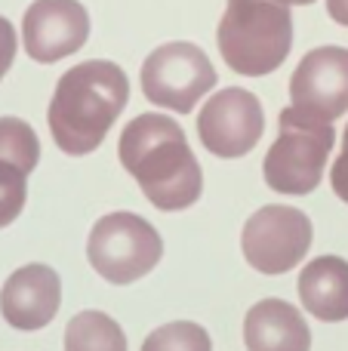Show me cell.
I'll return each mask as SVG.
<instances>
[{
  "label": "cell",
  "mask_w": 348,
  "mask_h": 351,
  "mask_svg": "<svg viewBox=\"0 0 348 351\" xmlns=\"http://www.w3.org/2000/svg\"><path fill=\"white\" fill-rule=\"evenodd\" d=\"M327 12L336 25H345L348 28V0H327Z\"/></svg>",
  "instance_id": "20"
},
{
  "label": "cell",
  "mask_w": 348,
  "mask_h": 351,
  "mask_svg": "<svg viewBox=\"0 0 348 351\" xmlns=\"http://www.w3.org/2000/svg\"><path fill=\"white\" fill-rule=\"evenodd\" d=\"M65 351H129L127 333L105 311H80L65 327Z\"/></svg>",
  "instance_id": "14"
},
{
  "label": "cell",
  "mask_w": 348,
  "mask_h": 351,
  "mask_svg": "<svg viewBox=\"0 0 348 351\" xmlns=\"http://www.w3.org/2000/svg\"><path fill=\"white\" fill-rule=\"evenodd\" d=\"M265 133V111L259 96L240 86L219 90L197 117V136L210 154L234 160L250 154Z\"/></svg>",
  "instance_id": "8"
},
{
  "label": "cell",
  "mask_w": 348,
  "mask_h": 351,
  "mask_svg": "<svg viewBox=\"0 0 348 351\" xmlns=\"http://www.w3.org/2000/svg\"><path fill=\"white\" fill-rule=\"evenodd\" d=\"M216 43L225 65L244 77L277 71L293 47L290 0H228Z\"/></svg>",
  "instance_id": "3"
},
{
  "label": "cell",
  "mask_w": 348,
  "mask_h": 351,
  "mask_svg": "<svg viewBox=\"0 0 348 351\" xmlns=\"http://www.w3.org/2000/svg\"><path fill=\"white\" fill-rule=\"evenodd\" d=\"M290 3H296V6H308V3H314V0H290Z\"/></svg>",
  "instance_id": "21"
},
{
  "label": "cell",
  "mask_w": 348,
  "mask_h": 351,
  "mask_svg": "<svg viewBox=\"0 0 348 351\" xmlns=\"http://www.w3.org/2000/svg\"><path fill=\"white\" fill-rule=\"evenodd\" d=\"M302 308L324 324L348 321V259L318 256L299 271Z\"/></svg>",
  "instance_id": "13"
},
{
  "label": "cell",
  "mask_w": 348,
  "mask_h": 351,
  "mask_svg": "<svg viewBox=\"0 0 348 351\" xmlns=\"http://www.w3.org/2000/svg\"><path fill=\"white\" fill-rule=\"evenodd\" d=\"M164 256L158 228L136 213H108L90 231L86 259L102 280L127 287L154 271Z\"/></svg>",
  "instance_id": "5"
},
{
  "label": "cell",
  "mask_w": 348,
  "mask_h": 351,
  "mask_svg": "<svg viewBox=\"0 0 348 351\" xmlns=\"http://www.w3.org/2000/svg\"><path fill=\"white\" fill-rule=\"evenodd\" d=\"M117 158L158 210L179 213L201 200V164L185 139V130L173 117L154 111L133 117L121 133Z\"/></svg>",
  "instance_id": "1"
},
{
  "label": "cell",
  "mask_w": 348,
  "mask_h": 351,
  "mask_svg": "<svg viewBox=\"0 0 348 351\" xmlns=\"http://www.w3.org/2000/svg\"><path fill=\"white\" fill-rule=\"evenodd\" d=\"M330 185H333V191H336V197L343 200V204H348V127L343 133V152H339V158L333 160Z\"/></svg>",
  "instance_id": "18"
},
{
  "label": "cell",
  "mask_w": 348,
  "mask_h": 351,
  "mask_svg": "<svg viewBox=\"0 0 348 351\" xmlns=\"http://www.w3.org/2000/svg\"><path fill=\"white\" fill-rule=\"evenodd\" d=\"M142 93L151 105L176 114H191L195 105L216 86V68L201 47L173 40L142 62Z\"/></svg>",
  "instance_id": "6"
},
{
  "label": "cell",
  "mask_w": 348,
  "mask_h": 351,
  "mask_svg": "<svg viewBox=\"0 0 348 351\" xmlns=\"http://www.w3.org/2000/svg\"><path fill=\"white\" fill-rule=\"evenodd\" d=\"M0 160L31 173L40 160V142L22 117H0Z\"/></svg>",
  "instance_id": "15"
},
{
  "label": "cell",
  "mask_w": 348,
  "mask_h": 351,
  "mask_svg": "<svg viewBox=\"0 0 348 351\" xmlns=\"http://www.w3.org/2000/svg\"><path fill=\"white\" fill-rule=\"evenodd\" d=\"M277 123H281V136L269 148L262 164L265 185L290 197L312 194L324 179V167L336 145V130L333 123L308 121L293 108H284Z\"/></svg>",
  "instance_id": "4"
},
{
  "label": "cell",
  "mask_w": 348,
  "mask_h": 351,
  "mask_svg": "<svg viewBox=\"0 0 348 351\" xmlns=\"http://www.w3.org/2000/svg\"><path fill=\"white\" fill-rule=\"evenodd\" d=\"M312 237V219L302 210L269 204L247 219L240 231V250L259 274H287L306 259Z\"/></svg>",
  "instance_id": "7"
},
{
  "label": "cell",
  "mask_w": 348,
  "mask_h": 351,
  "mask_svg": "<svg viewBox=\"0 0 348 351\" xmlns=\"http://www.w3.org/2000/svg\"><path fill=\"white\" fill-rule=\"evenodd\" d=\"M290 108L308 121L333 123L348 111V49L318 47L290 77Z\"/></svg>",
  "instance_id": "9"
},
{
  "label": "cell",
  "mask_w": 348,
  "mask_h": 351,
  "mask_svg": "<svg viewBox=\"0 0 348 351\" xmlns=\"http://www.w3.org/2000/svg\"><path fill=\"white\" fill-rule=\"evenodd\" d=\"M28 173L16 164H6L0 160V228L12 225L25 210V200H28V185H25Z\"/></svg>",
  "instance_id": "17"
},
{
  "label": "cell",
  "mask_w": 348,
  "mask_h": 351,
  "mask_svg": "<svg viewBox=\"0 0 348 351\" xmlns=\"http://www.w3.org/2000/svg\"><path fill=\"white\" fill-rule=\"evenodd\" d=\"M90 37V12L80 0H34L22 16L25 53L40 65L74 56Z\"/></svg>",
  "instance_id": "10"
},
{
  "label": "cell",
  "mask_w": 348,
  "mask_h": 351,
  "mask_svg": "<svg viewBox=\"0 0 348 351\" xmlns=\"http://www.w3.org/2000/svg\"><path fill=\"white\" fill-rule=\"evenodd\" d=\"M62 305V280L49 265L31 262L6 278L0 290V315L12 330L34 333L53 324Z\"/></svg>",
  "instance_id": "11"
},
{
  "label": "cell",
  "mask_w": 348,
  "mask_h": 351,
  "mask_svg": "<svg viewBox=\"0 0 348 351\" xmlns=\"http://www.w3.org/2000/svg\"><path fill=\"white\" fill-rule=\"evenodd\" d=\"M142 351H213L210 333L195 321H173L145 336Z\"/></svg>",
  "instance_id": "16"
},
{
  "label": "cell",
  "mask_w": 348,
  "mask_h": 351,
  "mask_svg": "<svg viewBox=\"0 0 348 351\" xmlns=\"http://www.w3.org/2000/svg\"><path fill=\"white\" fill-rule=\"evenodd\" d=\"M16 49H18L16 28H12L10 19L0 16V80H3V77H6V71L12 68V59H16Z\"/></svg>",
  "instance_id": "19"
},
{
  "label": "cell",
  "mask_w": 348,
  "mask_h": 351,
  "mask_svg": "<svg viewBox=\"0 0 348 351\" xmlns=\"http://www.w3.org/2000/svg\"><path fill=\"white\" fill-rule=\"evenodd\" d=\"M129 102V80L117 62L90 59L68 68L49 99L47 123L59 152L92 154Z\"/></svg>",
  "instance_id": "2"
},
{
  "label": "cell",
  "mask_w": 348,
  "mask_h": 351,
  "mask_svg": "<svg viewBox=\"0 0 348 351\" xmlns=\"http://www.w3.org/2000/svg\"><path fill=\"white\" fill-rule=\"evenodd\" d=\"M247 351H312V330L296 305L262 299L244 317Z\"/></svg>",
  "instance_id": "12"
}]
</instances>
